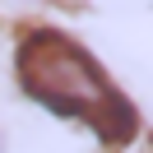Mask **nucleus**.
I'll return each mask as SVG.
<instances>
[{
  "instance_id": "obj_2",
  "label": "nucleus",
  "mask_w": 153,
  "mask_h": 153,
  "mask_svg": "<svg viewBox=\"0 0 153 153\" xmlns=\"http://www.w3.org/2000/svg\"><path fill=\"white\" fill-rule=\"evenodd\" d=\"M14 5H37V0H14Z\"/></svg>"
},
{
  "instance_id": "obj_3",
  "label": "nucleus",
  "mask_w": 153,
  "mask_h": 153,
  "mask_svg": "<svg viewBox=\"0 0 153 153\" xmlns=\"http://www.w3.org/2000/svg\"><path fill=\"white\" fill-rule=\"evenodd\" d=\"M0 149H5V139H0Z\"/></svg>"
},
{
  "instance_id": "obj_1",
  "label": "nucleus",
  "mask_w": 153,
  "mask_h": 153,
  "mask_svg": "<svg viewBox=\"0 0 153 153\" xmlns=\"http://www.w3.org/2000/svg\"><path fill=\"white\" fill-rule=\"evenodd\" d=\"M19 84L33 102H42L47 111L79 121L107 144H125L134 139V107L125 102V93L107 79V70L79 47L74 37L56 28H37L19 42Z\"/></svg>"
}]
</instances>
